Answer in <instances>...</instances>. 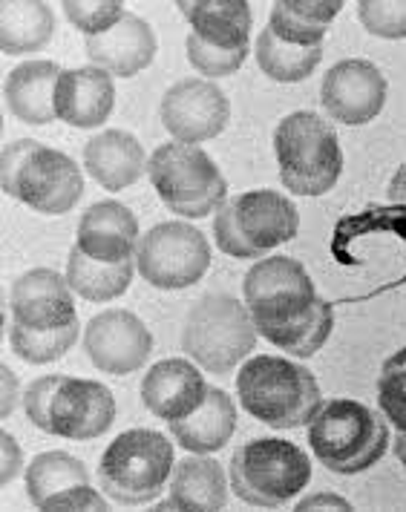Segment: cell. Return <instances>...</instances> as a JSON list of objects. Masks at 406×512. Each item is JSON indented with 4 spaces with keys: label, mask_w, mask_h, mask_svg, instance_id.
<instances>
[{
    "label": "cell",
    "mask_w": 406,
    "mask_h": 512,
    "mask_svg": "<svg viewBox=\"0 0 406 512\" xmlns=\"http://www.w3.org/2000/svg\"><path fill=\"white\" fill-rule=\"evenodd\" d=\"M300 231V210L277 190H248L222 202L214 216L219 251L234 259H260Z\"/></svg>",
    "instance_id": "cell-6"
},
{
    "label": "cell",
    "mask_w": 406,
    "mask_h": 512,
    "mask_svg": "<svg viewBox=\"0 0 406 512\" xmlns=\"http://www.w3.org/2000/svg\"><path fill=\"white\" fill-rule=\"evenodd\" d=\"M84 351L98 372L133 374L153 354V331L127 308H107L84 328Z\"/></svg>",
    "instance_id": "cell-14"
},
{
    "label": "cell",
    "mask_w": 406,
    "mask_h": 512,
    "mask_svg": "<svg viewBox=\"0 0 406 512\" xmlns=\"http://www.w3.org/2000/svg\"><path fill=\"white\" fill-rule=\"evenodd\" d=\"M358 21L369 35L401 41L406 38V0H360Z\"/></svg>",
    "instance_id": "cell-33"
},
{
    "label": "cell",
    "mask_w": 406,
    "mask_h": 512,
    "mask_svg": "<svg viewBox=\"0 0 406 512\" xmlns=\"http://www.w3.org/2000/svg\"><path fill=\"white\" fill-rule=\"evenodd\" d=\"M386 93H389V84L372 61L346 58L326 72L323 87H320V101H323V110L335 121L358 127L381 116Z\"/></svg>",
    "instance_id": "cell-16"
},
{
    "label": "cell",
    "mask_w": 406,
    "mask_h": 512,
    "mask_svg": "<svg viewBox=\"0 0 406 512\" xmlns=\"http://www.w3.org/2000/svg\"><path fill=\"white\" fill-rule=\"evenodd\" d=\"M64 15L70 18V24L78 32H84L87 38H96V35H104L119 24L127 15V9L119 0H110V3H75V0H70V3H64Z\"/></svg>",
    "instance_id": "cell-34"
},
{
    "label": "cell",
    "mask_w": 406,
    "mask_h": 512,
    "mask_svg": "<svg viewBox=\"0 0 406 512\" xmlns=\"http://www.w3.org/2000/svg\"><path fill=\"white\" fill-rule=\"evenodd\" d=\"M0 372H3V383H6V386H3V392H6V395H3V418H6V415L12 412V389H18V380L12 377L9 366H0Z\"/></svg>",
    "instance_id": "cell-39"
},
{
    "label": "cell",
    "mask_w": 406,
    "mask_h": 512,
    "mask_svg": "<svg viewBox=\"0 0 406 512\" xmlns=\"http://www.w3.org/2000/svg\"><path fill=\"white\" fill-rule=\"evenodd\" d=\"M78 334H81L78 320L64 328H52V331H32V328L15 326V323H12V326H9V343H12V351H15L24 363L44 366V363L61 360V357L75 346Z\"/></svg>",
    "instance_id": "cell-31"
},
{
    "label": "cell",
    "mask_w": 406,
    "mask_h": 512,
    "mask_svg": "<svg viewBox=\"0 0 406 512\" xmlns=\"http://www.w3.org/2000/svg\"><path fill=\"white\" fill-rule=\"evenodd\" d=\"M9 311L15 326L32 331H52L78 320L70 282L52 268H32L12 282Z\"/></svg>",
    "instance_id": "cell-17"
},
{
    "label": "cell",
    "mask_w": 406,
    "mask_h": 512,
    "mask_svg": "<svg viewBox=\"0 0 406 512\" xmlns=\"http://www.w3.org/2000/svg\"><path fill=\"white\" fill-rule=\"evenodd\" d=\"M237 429V406L231 395L219 386H208L205 403L182 420L170 423V435L182 449L193 455H211L231 441Z\"/></svg>",
    "instance_id": "cell-25"
},
{
    "label": "cell",
    "mask_w": 406,
    "mask_h": 512,
    "mask_svg": "<svg viewBox=\"0 0 406 512\" xmlns=\"http://www.w3.org/2000/svg\"><path fill=\"white\" fill-rule=\"evenodd\" d=\"M231 489L242 504L277 510L291 504L311 481L309 455L283 438H254L239 446L228 464Z\"/></svg>",
    "instance_id": "cell-8"
},
{
    "label": "cell",
    "mask_w": 406,
    "mask_h": 512,
    "mask_svg": "<svg viewBox=\"0 0 406 512\" xmlns=\"http://www.w3.org/2000/svg\"><path fill=\"white\" fill-rule=\"evenodd\" d=\"M49 432L64 441H96L116 420V397L98 380L61 374L49 397Z\"/></svg>",
    "instance_id": "cell-15"
},
{
    "label": "cell",
    "mask_w": 406,
    "mask_h": 512,
    "mask_svg": "<svg viewBox=\"0 0 406 512\" xmlns=\"http://www.w3.org/2000/svg\"><path fill=\"white\" fill-rule=\"evenodd\" d=\"M84 170L113 193L127 190L147 170L142 141L127 130H104L84 144Z\"/></svg>",
    "instance_id": "cell-23"
},
{
    "label": "cell",
    "mask_w": 406,
    "mask_h": 512,
    "mask_svg": "<svg viewBox=\"0 0 406 512\" xmlns=\"http://www.w3.org/2000/svg\"><path fill=\"white\" fill-rule=\"evenodd\" d=\"M116 107L113 75L98 67L64 70L55 84V116L78 130L101 127Z\"/></svg>",
    "instance_id": "cell-20"
},
{
    "label": "cell",
    "mask_w": 406,
    "mask_h": 512,
    "mask_svg": "<svg viewBox=\"0 0 406 512\" xmlns=\"http://www.w3.org/2000/svg\"><path fill=\"white\" fill-rule=\"evenodd\" d=\"M237 395L242 409L271 429L309 426L323 406L314 372L271 354L251 357L239 369Z\"/></svg>",
    "instance_id": "cell-2"
},
{
    "label": "cell",
    "mask_w": 406,
    "mask_h": 512,
    "mask_svg": "<svg viewBox=\"0 0 406 512\" xmlns=\"http://www.w3.org/2000/svg\"><path fill=\"white\" fill-rule=\"evenodd\" d=\"M340 9V0H280L271 9L268 29L294 47H320Z\"/></svg>",
    "instance_id": "cell-26"
},
{
    "label": "cell",
    "mask_w": 406,
    "mask_h": 512,
    "mask_svg": "<svg viewBox=\"0 0 406 512\" xmlns=\"http://www.w3.org/2000/svg\"><path fill=\"white\" fill-rule=\"evenodd\" d=\"M90 484V469L70 452H41L26 466V495L41 510L52 495Z\"/></svg>",
    "instance_id": "cell-29"
},
{
    "label": "cell",
    "mask_w": 406,
    "mask_h": 512,
    "mask_svg": "<svg viewBox=\"0 0 406 512\" xmlns=\"http://www.w3.org/2000/svg\"><path fill=\"white\" fill-rule=\"evenodd\" d=\"M323 61V44L320 47H294L280 41L268 26L257 38V64L260 70L280 84H297L306 81L311 72Z\"/></svg>",
    "instance_id": "cell-30"
},
{
    "label": "cell",
    "mask_w": 406,
    "mask_h": 512,
    "mask_svg": "<svg viewBox=\"0 0 406 512\" xmlns=\"http://www.w3.org/2000/svg\"><path fill=\"white\" fill-rule=\"evenodd\" d=\"M0 441H3V478H0V484L6 487V484H12V478L21 475V469H24V452H21V446L15 443V438L9 432H3Z\"/></svg>",
    "instance_id": "cell-37"
},
{
    "label": "cell",
    "mask_w": 406,
    "mask_h": 512,
    "mask_svg": "<svg viewBox=\"0 0 406 512\" xmlns=\"http://www.w3.org/2000/svg\"><path fill=\"white\" fill-rule=\"evenodd\" d=\"M170 498L159 501L156 510H185V512H216L228 507L231 478L219 461L208 455H191L173 466L170 475Z\"/></svg>",
    "instance_id": "cell-22"
},
{
    "label": "cell",
    "mask_w": 406,
    "mask_h": 512,
    "mask_svg": "<svg viewBox=\"0 0 406 512\" xmlns=\"http://www.w3.org/2000/svg\"><path fill=\"white\" fill-rule=\"evenodd\" d=\"M159 52V41L153 26L136 12H127L119 24L110 32L87 38V55L98 70L119 75V78H133L144 72Z\"/></svg>",
    "instance_id": "cell-21"
},
{
    "label": "cell",
    "mask_w": 406,
    "mask_h": 512,
    "mask_svg": "<svg viewBox=\"0 0 406 512\" xmlns=\"http://www.w3.org/2000/svg\"><path fill=\"white\" fill-rule=\"evenodd\" d=\"M392 446H395V455H398V461L406 466V432H398Z\"/></svg>",
    "instance_id": "cell-40"
},
{
    "label": "cell",
    "mask_w": 406,
    "mask_h": 512,
    "mask_svg": "<svg viewBox=\"0 0 406 512\" xmlns=\"http://www.w3.org/2000/svg\"><path fill=\"white\" fill-rule=\"evenodd\" d=\"M378 403L383 418L398 432H406V349L386 357L378 377Z\"/></svg>",
    "instance_id": "cell-32"
},
{
    "label": "cell",
    "mask_w": 406,
    "mask_h": 512,
    "mask_svg": "<svg viewBox=\"0 0 406 512\" xmlns=\"http://www.w3.org/2000/svg\"><path fill=\"white\" fill-rule=\"evenodd\" d=\"M280 179L294 196H326L343 176V150L335 127L309 110L286 116L274 130Z\"/></svg>",
    "instance_id": "cell-7"
},
{
    "label": "cell",
    "mask_w": 406,
    "mask_h": 512,
    "mask_svg": "<svg viewBox=\"0 0 406 512\" xmlns=\"http://www.w3.org/2000/svg\"><path fill=\"white\" fill-rule=\"evenodd\" d=\"M58 380H61V374L38 377V380H32V383H29V389L24 392L26 418L32 420V426H38L41 432H49V420H47L49 397H52V392H55Z\"/></svg>",
    "instance_id": "cell-35"
},
{
    "label": "cell",
    "mask_w": 406,
    "mask_h": 512,
    "mask_svg": "<svg viewBox=\"0 0 406 512\" xmlns=\"http://www.w3.org/2000/svg\"><path fill=\"white\" fill-rule=\"evenodd\" d=\"M41 510H107V495L96 492L90 484H81L52 495Z\"/></svg>",
    "instance_id": "cell-36"
},
{
    "label": "cell",
    "mask_w": 406,
    "mask_h": 512,
    "mask_svg": "<svg viewBox=\"0 0 406 512\" xmlns=\"http://www.w3.org/2000/svg\"><path fill=\"white\" fill-rule=\"evenodd\" d=\"M208 397V383L191 360L170 357L153 363L142 380V403L153 418L173 423L193 415Z\"/></svg>",
    "instance_id": "cell-18"
},
{
    "label": "cell",
    "mask_w": 406,
    "mask_h": 512,
    "mask_svg": "<svg viewBox=\"0 0 406 512\" xmlns=\"http://www.w3.org/2000/svg\"><path fill=\"white\" fill-rule=\"evenodd\" d=\"M179 12L191 24L185 47L193 70L228 78L245 64L251 32V6L245 0H185Z\"/></svg>",
    "instance_id": "cell-11"
},
{
    "label": "cell",
    "mask_w": 406,
    "mask_h": 512,
    "mask_svg": "<svg viewBox=\"0 0 406 512\" xmlns=\"http://www.w3.org/2000/svg\"><path fill=\"white\" fill-rule=\"evenodd\" d=\"M133 268H136L133 259L107 265V262H96L87 254H81L72 245L70 256H67V282H70L72 291L78 297H84L87 303H107V300L121 297L130 288Z\"/></svg>",
    "instance_id": "cell-27"
},
{
    "label": "cell",
    "mask_w": 406,
    "mask_h": 512,
    "mask_svg": "<svg viewBox=\"0 0 406 512\" xmlns=\"http://www.w3.org/2000/svg\"><path fill=\"white\" fill-rule=\"evenodd\" d=\"M61 67L55 61H26L6 75L3 98L9 113L32 124L44 127L55 121V84L61 78Z\"/></svg>",
    "instance_id": "cell-24"
},
{
    "label": "cell",
    "mask_w": 406,
    "mask_h": 512,
    "mask_svg": "<svg viewBox=\"0 0 406 512\" xmlns=\"http://www.w3.org/2000/svg\"><path fill=\"white\" fill-rule=\"evenodd\" d=\"M55 15L47 3H3L0 6V49L6 55L38 52L49 44Z\"/></svg>",
    "instance_id": "cell-28"
},
{
    "label": "cell",
    "mask_w": 406,
    "mask_h": 512,
    "mask_svg": "<svg viewBox=\"0 0 406 512\" xmlns=\"http://www.w3.org/2000/svg\"><path fill=\"white\" fill-rule=\"evenodd\" d=\"M159 116L170 136L182 144H202L216 136L231 121V101L205 78H182L162 95Z\"/></svg>",
    "instance_id": "cell-13"
},
{
    "label": "cell",
    "mask_w": 406,
    "mask_h": 512,
    "mask_svg": "<svg viewBox=\"0 0 406 512\" xmlns=\"http://www.w3.org/2000/svg\"><path fill=\"white\" fill-rule=\"evenodd\" d=\"M0 185L26 208L64 216L84 196V173L67 153L35 139H18L3 147Z\"/></svg>",
    "instance_id": "cell-3"
},
{
    "label": "cell",
    "mask_w": 406,
    "mask_h": 512,
    "mask_svg": "<svg viewBox=\"0 0 406 512\" xmlns=\"http://www.w3.org/2000/svg\"><path fill=\"white\" fill-rule=\"evenodd\" d=\"M182 349L202 372H234L257 349V326L248 305L231 294H208L196 300L182 323Z\"/></svg>",
    "instance_id": "cell-9"
},
{
    "label": "cell",
    "mask_w": 406,
    "mask_h": 512,
    "mask_svg": "<svg viewBox=\"0 0 406 512\" xmlns=\"http://www.w3.org/2000/svg\"><path fill=\"white\" fill-rule=\"evenodd\" d=\"M136 268L153 288L182 291L196 285L211 268V245L193 225L162 222L139 239Z\"/></svg>",
    "instance_id": "cell-12"
},
{
    "label": "cell",
    "mask_w": 406,
    "mask_h": 512,
    "mask_svg": "<svg viewBox=\"0 0 406 512\" xmlns=\"http://www.w3.org/2000/svg\"><path fill=\"white\" fill-rule=\"evenodd\" d=\"M176 466L173 441L153 429H127L110 443L98 464L101 492L121 507L153 504Z\"/></svg>",
    "instance_id": "cell-5"
},
{
    "label": "cell",
    "mask_w": 406,
    "mask_h": 512,
    "mask_svg": "<svg viewBox=\"0 0 406 512\" xmlns=\"http://www.w3.org/2000/svg\"><path fill=\"white\" fill-rule=\"evenodd\" d=\"M139 219L121 202H96L78 219L75 248L96 262H130L139 251Z\"/></svg>",
    "instance_id": "cell-19"
},
{
    "label": "cell",
    "mask_w": 406,
    "mask_h": 512,
    "mask_svg": "<svg viewBox=\"0 0 406 512\" xmlns=\"http://www.w3.org/2000/svg\"><path fill=\"white\" fill-rule=\"evenodd\" d=\"M314 458L335 475H360L381 461L389 446L383 415L349 397H335L320 406L309 423Z\"/></svg>",
    "instance_id": "cell-4"
},
{
    "label": "cell",
    "mask_w": 406,
    "mask_h": 512,
    "mask_svg": "<svg viewBox=\"0 0 406 512\" xmlns=\"http://www.w3.org/2000/svg\"><path fill=\"white\" fill-rule=\"evenodd\" d=\"M257 334L291 357H314L335 328V308L317 297L309 271L291 256H263L242 280Z\"/></svg>",
    "instance_id": "cell-1"
},
{
    "label": "cell",
    "mask_w": 406,
    "mask_h": 512,
    "mask_svg": "<svg viewBox=\"0 0 406 512\" xmlns=\"http://www.w3.org/2000/svg\"><path fill=\"white\" fill-rule=\"evenodd\" d=\"M323 507H332V510H352V504L340 495H309L297 504V510H323Z\"/></svg>",
    "instance_id": "cell-38"
},
{
    "label": "cell",
    "mask_w": 406,
    "mask_h": 512,
    "mask_svg": "<svg viewBox=\"0 0 406 512\" xmlns=\"http://www.w3.org/2000/svg\"><path fill=\"white\" fill-rule=\"evenodd\" d=\"M147 176L165 208L185 219H202L222 208L228 182L199 144L168 141L147 159Z\"/></svg>",
    "instance_id": "cell-10"
}]
</instances>
